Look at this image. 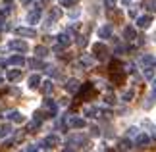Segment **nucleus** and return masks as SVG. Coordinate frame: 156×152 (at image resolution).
<instances>
[{"label":"nucleus","mask_w":156,"mask_h":152,"mask_svg":"<svg viewBox=\"0 0 156 152\" xmlns=\"http://www.w3.org/2000/svg\"><path fill=\"white\" fill-rule=\"evenodd\" d=\"M0 81H2V79H0Z\"/></svg>","instance_id":"f257e3e1"}]
</instances>
